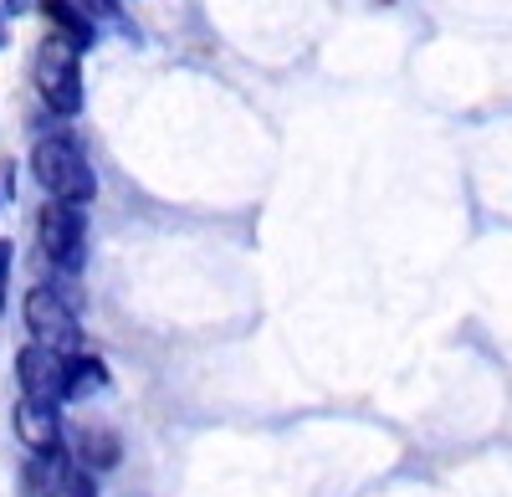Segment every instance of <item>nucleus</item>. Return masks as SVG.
<instances>
[{
  "mask_svg": "<svg viewBox=\"0 0 512 497\" xmlns=\"http://www.w3.org/2000/svg\"><path fill=\"white\" fill-rule=\"evenodd\" d=\"M0 47H6V0H0Z\"/></svg>",
  "mask_w": 512,
  "mask_h": 497,
  "instance_id": "obj_13",
  "label": "nucleus"
},
{
  "mask_svg": "<svg viewBox=\"0 0 512 497\" xmlns=\"http://www.w3.org/2000/svg\"><path fill=\"white\" fill-rule=\"evenodd\" d=\"M31 170H36L41 190H47L52 200H77V205H88V200L98 195V175H93L88 154H82V144L67 139V134L36 139V149H31Z\"/></svg>",
  "mask_w": 512,
  "mask_h": 497,
  "instance_id": "obj_1",
  "label": "nucleus"
},
{
  "mask_svg": "<svg viewBox=\"0 0 512 497\" xmlns=\"http://www.w3.org/2000/svg\"><path fill=\"white\" fill-rule=\"evenodd\" d=\"M41 252L62 272L88 267V216H82L77 200H52L41 211Z\"/></svg>",
  "mask_w": 512,
  "mask_h": 497,
  "instance_id": "obj_3",
  "label": "nucleus"
},
{
  "mask_svg": "<svg viewBox=\"0 0 512 497\" xmlns=\"http://www.w3.org/2000/svg\"><path fill=\"white\" fill-rule=\"evenodd\" d=\"M16 380H21V395H36L47 405H62L67 400V354L52 349V344H26L16 354Z\"/></svg>",
  "mask_w": 512,
  "mask_h": 497,
  "instance_id": "obj_4",
  "label": "nucleus"
},
{
  "mask_svg": "<svg viewBox=\"0 0 512 497\" xmlns=\"http://www.w3.org/2000/svg\"><path fill=\"white\" fill-rule=\"evenodd\" d=\"M16 436L26 441V451H36V457H57V451H62L57 405L36 400V395H21V405H16Z\"/></svg>",
  "mask_w": 512,
  "mask_h": 497,
  "instance_id": "obj_7",
  "label": "nucleus"
},
{
  "mask_svg": "<svg viewBox=\"0 0 512 497\" xmlns=\"http://www.w3.org/2000/svg\"><path fill=\"white\" fill-rule=\"evenodd\" d=\"M26 6H31V0H6V11H11V16H16V11H26Z\"/></svg>",
  "mask_w": 512,
  "mask_h": 497,
  "instance_id": "obj_14",
  "label": "nucleus"
},
{
  "mask_svg": "<svg viewBox=\"0 0 512 497\" xmlns=\"http://www.w3.org/2000/svg\"><path fill=\"white\" fill-rule=\"evenodd\" d=\"M77 462L82 467H93V472H103V467H113L118 462V436H108V431H77Z\"/></svg>",
  "mask_w": 512,
  "mask_h": 497,
  "instance_id": "obj_10",
  "label": "nucleus"
},
{
  "mask_svg": "<svg viewBox=\"0 0 512 497\" xmlns=\"http://www.w3.org/2000/svg\"><path fill=\"white\" fill-rule=\"evenodd\" d=\"M77 6H82V11H103V16H108V11H113V0H77Z\"/></svg>",
  "mask_w": 512,
  "mask_h": 497,
  "instance_id": "obj_12",
  "label": "nucleus"
},
{
  "mask_svg": "<svg viewBox=\"0 0 512 497\" xmlns=\"http://www.w3.org/2000/svg\"><path fill=\"white\" fill-rule=\"evenodd\" d=\"M26 328H31L41 344H52V349H62V354H72L77 339H82L77 313L67 308L62 293H52V287H31V293H26Z\"/></svg>",
  "mask_w": 512,
  "mask_h": 497,
  "instance_id": "obj_5",
  "label": "nucleus"
},
{
  "mask_svg": "<svg viewBox=\"0 0 512 497\" xmlns=\"http://www.w3.org/2000/svg\"><path fill=\"white\" fill-rule=\"evenodd\" d=\"M41 16H47L57 26V36H67L72 47L88 52L98 41V26H93V11H82L77 0H41Z\"/></svg>",
  "mask_w": 512,
  "mask_h": 497,
  "instance_id": "obj_8",
  "label": "nucleus"
},
{
  "mask_svg": "<svg viewBox=\"0 0 512 497\" xmlns=\"http://www.w3.org/2000/svg\"><path fill=\"white\" fill-rule=\"evenodd\" d=\"M31 77H36L41 103H47L52 113L72 118L82 108V47H72L67 36H47V41H41Z\"/></svg>",
  "mask_w": 512,
  "mask_h": 497,
  "instance_id": "obj_2",
  "label": "nucleus"
},
{
  "mask_svg": "<svg viewBox=\"0 0 512 497\" xmlns=\"http://www.w3.org/2000/svg\"><path fill=\"white\" fill-rule=\"evenodd\" d=\"M26 482L41 497H98L93 472L82 467V462H67L62 451H57V457H36V467L26 472Z\"/></svg>",
  "mask_w": 512,
  "mask_h": 497,
  "instance_id": "obj_6",
  "label": "nucleus"
},
{
  "mask_svg": "<svg viewBox=\"0 0 512 497\" xmlns=\"http://www.w3.org/2000/svg\"><path fill=\"white\" fill-rule=\"evenodd\" d=\"M108 385V369L93 354H72L67 359V400H93Z\"/></svg>",
  "mask_w": 512,
  "mask_h": 497,
  "instance_id": "obj_9",
  "label": "nucleus"
},
{
  "mask_svg": "<svg viewBox=\"0 0 512 497\" xmlns=\"http://www.w3.org/2000/svg\"><path fill=\"white\" fill-rule=\"evenodd\" d=\"M6 277H11V241H0V287H6Z\"/></svg>",
  "mask_w": 512,
  "mask_h": 497,
  "instance_id": "obj_11",
  "label": "nucleus"
}]
</instances>
